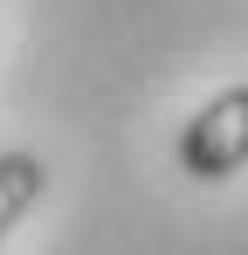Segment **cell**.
I'll return each mask as SVG.
<instances>
[{"label": "cell", "mask_w": 248, "mask_h": 255, "mask_svg": "<svg viewBox=\"0 0 248 255\" xmlns=\"http://www.w3.org/2000/svg\"><path fill=\"white\" fill-rule=\"evenodd\" d=\"M179 166L193 179H228L248 166V83L221 90L214 104L193 111V125L179 131Z\"/></svg>", "instance_id": "obj_1"}, {"label": "cell", "mask_w": 248, "mask_h": 255, "mask_svg": "<svg viewBox=\"0 0 248 255\" xmlns=\"http://www.w3.org/2000/svg\"><path fill=\"white\" fill-rule=\"evenodd\" d=\"M41 193H48V166L35 152H0V242L35 214Z\"/></svg>", "instance_id": "obj_2"}]
</instances>
